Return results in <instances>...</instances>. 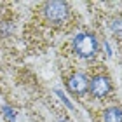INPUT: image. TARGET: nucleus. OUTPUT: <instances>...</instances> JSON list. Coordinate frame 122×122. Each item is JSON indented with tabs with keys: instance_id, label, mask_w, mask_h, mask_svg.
<instances>
[{
	"instance_id": "obj_1",
	"label": "nucleus",
	"mask_w": 122,
	"mask_h": 122,
	"mask_svg": "<svg viewBox=\"0 0 122 122\" xmlns=\"http://www.w3.org/2000/svg\"><path fill=\"white\" fill-rule=\"evenodd\" d=\"M73 47L79 56L82 58H91L98 51V40L91 33H79L73 40Z\"/></svg>"
},
{
	"instance_id": "obj_2",
	"label": "nucleus",
	"mask_w": 122,
	"mask_h": 122,
	"mask_svg": "<svg viewBox=\"0 0 122 122\" xmlns=\"http://www.w3.org/2000/svg\"><path fill=\"white\" fill-rule=\"evenodd\" d=\"M44 12L52 23H63L68 18V5L65 2H47Z\"/></svg>"
},
{
	"instance_id": "obj_3",
	"label": "nucleus",
	"mask_w": 122,
	"mask_h": 122,
	"mask_svg": "<svg viewBox=\"0 0 122 122\" xmlns=\"http://www.w3.org/2000/svg\"><path fill=\"white\" fill-rule=\"evenodd\" d=\"M110 91V80L103 75H98L91 80V92L96 98H103L105 94Z\"/></svg>"
},
{
	"instance_id": "obj_4",
	"label": "nucleus",
	"mask_w": 122,
	"mask_h": 122,
	"mask_svg": "<svg viewBox=\"0 0 122 122\" xmlns=\"http://www.w3.org/2000/svg\"><path fill=\"white\" fill-rule=\"evenodd\" d=\"M87 87H89V80L86 79V75L82 73H75L71 79L68 80V89L75 94H82L87 91Z\"/></svg>"
},
{
	"instance_id": "obj_5",
	"label": "nucleus",
	"mask_w": 122,
	"mask_h": 122,
	"mask_svg": "<svg viewBox=\"0 0 122 122\" xmlns=\"http://www.w3.org/2000/svg\"><path fill=\"white\" fill-rule=\"evenodd\" d=\"M105 122H122V110L119 107H112L105 112Z\"/></svg>"
},
{
	"instance_id": "obj_6",
	"label": "nucleus",
	"mask_w": 122,
	"mask_h": 122,
	"mask_svg": "<svg viewBox=\"0 0 122 122\" xmlns=\"http://www.w3.org/2000/svg\"><path fill=\"white\" fill-rule=\"evenodd\" d=\"M112 30L115 35H122V19H113L112 21Z\"/></svg>"
},
{
	"instance_id": "obj_7",
	"label": "nucleus",
	"mask_w": 122,
	"mask_h": 122,
	"mask_svg": "<svg viewBox=\"0 0 122 122\" xmlns=\"http://www.w3.org/2000/svg\"><path fill=\"white\" fill-rule=\"evenodd\" d=\"M5 115H7V117H10V119H14V115H12V112H10V108H5Z\"/></svg>"
},
{
	"instance_id": "obj_8",
	"label": "nucleus",
	"mask_w": 122,
	"mask_h": 122,
	"mask_svg": "<svg viewBox=\"0 0 122 122\" xmlns=\"http://www.w3.org/2000/svg\"><path fill=\"white\" fill-rule=\"evenodd\" d=\"M58 122H65V120H58Z\"/></svg>"
}]
</instances>
